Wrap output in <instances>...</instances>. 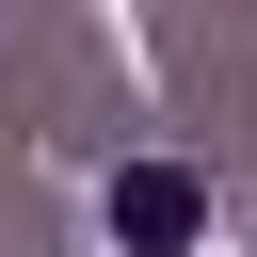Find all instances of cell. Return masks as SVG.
Returning a JSON list of instances; mask_svg holds the SVG:
<instances>
[{
    "mask_svg": "<svg viewBox=\"0 0 257 257\" xmlns=\"http://www.w3.org/2000/svg\"><path fill=\"white\" fill-rule=\"evenodd\" d=\"M96 225H112V257H193L209 241V177L193 161H112L96 177Z\"/></svg>",
    "mask_w": 257,
    "mask_h": 257,
    "instance_id": "obj_1",
    "label": "cell"
}]
</instances>
